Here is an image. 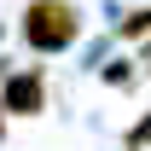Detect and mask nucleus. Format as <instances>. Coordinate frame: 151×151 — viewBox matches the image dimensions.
<instances>
[{"mask_svg":"<svg viewBox=\"0 0 151 151\" xmlns=\"http://www.w3.org/2000/svg\"><path fill=\"white\" fill-rule=\"evenodd\" d=\"M145 35H151V6H139L122 18V41H145Z\"/></svg>","mask_w":151,"mask_h":151,"instance_id":"nucleus-3","label":"nucleus"},{"mask_svg":"<svg viewBox=\"0 0 151 151\" xmlns=\"http://www.w3.org/2000/svg\"><path fill=\"white\" fill-rule=\"evenodd\" d=\"M18 35L35 52H70L76 41H81V12H76L70 0H29Z\"/></svg>","mask_w":151,"mask_h":151,"instance_id":"nucleus-1","label":"nucleus"},{"mask_svg":"<svg viewBox=\"0 0 151 151\" xmlns=\"http://www.w3.org/2000/svg\"><path fill=\"white\" fill-rule=\"evenodd\" d=\"M0 134H6V111H0Z\"/></svg>","mask_w":151,"mask_h":151,"instance_id":"nucleus-5","label":"nucleus"},{"mask_svg":"<svg viewBox=\"0 0 151 151\" xmlns=\"http://www.w3.org/2000/svg\"><path fill=\"white\" fill-rule=\"evenodd\" d=\"M0 111H6V116H41V111H47V81H41V70L6 76V87H0Z\"/></svg>","mask_w":151,"mask_h":151,"instance_id":"nucleus-2","label":"nucleus"},{"mask_svg":"<svg viewBox=\"0 0 151 151\" xmlns=\"http://www.w3.org/2000/svg\"><path fill=\"white\" fill-rule=\"evenodd\" d=\"M134 145H151V116L139 122V128H134Z\"/></svg>","mask_w":151,"mask_h":151,"instance_id":"nucleus-4","label":"nucleus"}]
</instances>
